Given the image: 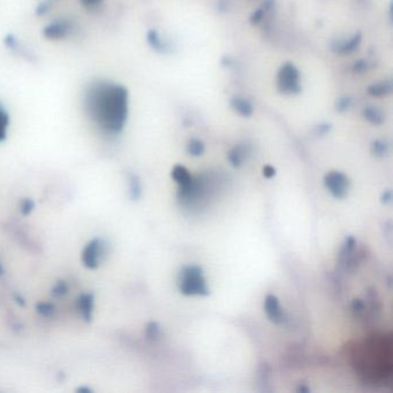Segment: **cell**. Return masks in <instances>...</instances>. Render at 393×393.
I'll list each match as a JSON object with an SVG mask.
<instances>
[{
    "label": "cell",
    "mask_w": 393,
    "mask_h": 393,
    "mask_svg": "<svg viewBox=\"0 0 393 393\" xmlns=\"http://www.w3.org/2000/svg\"><path fill=\"white\" fill-rule=\"evenodd\" d=\"M87 107L94 120L105 132H121L128 115V92L113 83H101L88 92Z\"/></svg>",
    "instance_id": "1"
},
{
    "label": "cell",
    "mask_w": 393,
    "mask_h": 393,
    "mask_svg": "<svg viewBox=\"0 0 393 393\" xmlns=\"http://www.w3.org/2000/svg\"><path fill=\"white\" fill-rule=\"evenodd\" d=\"M178 287L186 296H207L210 293L203 269L199 265H187L180 270Z\"/></svg>",
    "instance_id": "2"
},
{
    "label": "cell",
    "mask_w": 393,
    "mask_h": 393,
    "mask_svg": "<svg viewBox=\"0 0 393 393\" xmlns=\"http://www.w3.org/2000/svg\"><path fill=\"white\" fill-rule=\"evenodd\" d=\"M278 88L284 94H298L300 87V73L293 64H285L278 73Z\"/></svg>",
    "instance_id": "3"
},
{
    "label": "cell",
    "mask_w": 393,
    "mask_h": 393,
    "mask_svg": "<svg viewBox=\"0 0 393 393\" xmlns=\"http://www.w3.org/2000/svg\"><path fill=\"white\" fill-rule=\"evenodd\" d=\"M324 186L334 199L342 200L348 195L350 182L342 172L331 171L324 176Z\"/></svg>",
    "instance_id": "4"
},
{
    "label": "cell",
    "mask_w": 393,
    "mask_h": 393,
    "mask_svg": "<svg viewBox=\"0 0 393 393\" xmlns=\"http://www.w3.org/2000/svg\"><path fill=\"white\" fill-rule=\"evenodd\" d=\"M102 252H103L102 241L98 240V239L91 240L89 244L86 246V248L83 249V253H82L83 264L89 269L98 268L99 262H101L102 259Z\"/></svg>",
    "instance_id": "5"
},
{
    "label": "cell",
    "mask_w": 393,
    "mask_h": 393,
    "mask_svg": "<svg viewBox=\"0 0 393 393\" xmlns=\"http://www.w3.org/2000/svg\"><path fill=\"white\" fill-rule=\"evenodd\" d=\"M264 311L270 321L275 324H283L286 321V314L281 308L279 300L276 295L269 294L265 296Z\"/></svg>",
    "instance_id": "6"
},
{
    "label": "cell",
    "mask_w": 393,
    "mask_h": 393,
    "mask_svg": "<svg viewBox=\"0 0 393 393\" xmlns=\"http://www.w3.org/2000/svg\"><path fill=\"white\" fill-rule=\"evenodd\" d=\"M171 175L172 179L179 186V191L186 190L191 184L192 179H194V175H191L190 172L182 165H175L172 169Z\"/></svg>",
    "instance_id": "7"
},
{
    "label": "cell",
    "mask_w": 393,
    "mask_h": 393,
    "mask_svg": "<svg viewBox=\"0 0 393 393\" xmlns=\"http://www.w3.org/2000/svg\"><path fill=\"white\" fill-rule=\"evenodd\" d=\"M78 308L83 319L91 321L92 311H94V298L91 294H82L78 300Z\"/></svg>",
    "instance_id": "8"
},
{
    "label": "cell",
    "mask_w": 393,
    "mask_h": 393,
    "mask_svg": "<svg viewBox=\"0 0 393 393\" xmlns=\"http://www.w3.org/2000/svg\"><path fill=\"white\" fill-rule=\"evenodd\" d=\"M248 150L247 148L242 145L234 146V148L229 152V161L233 167L239 168L242 166V164L245 163V160L248 157Z\"/></svg>",
    "instance_id": "9"
},
{
    "label": "cell",
    "mask_w": 393,
    "mask_h": 393,
    "mask_svg": "<svg viewBox=\"0 0 393 393\" xmlns=\"http://www.w3.org/2000/svg\"><path fill=\"white\" fill-rule=\"evenodd\" d=\"M69 27L67 26V23L56 22L46 27L44 29V34L46 37L51 38V40H59V38L66 36Z\"/></svg>",
    "instance_id": "10"
},
{
    "label": "cell",
    "mask_w": 393,
    "mask_h": 393,
    "mask_svg": "<svg viewBox=\"0 0 393 393\" xmlns=\"http://www.w3.org/2000/svg\"><path fill=\"white\" fill-rule=\"evenodd\" d=\"M231 104H232L234 111L242 117H250L254 112L252 104L244 98H234Z\"/></svg>",
    "instance_id": "11"
},
{
    "label": "cell",
    "mask_w": 393,
    "mask_h": 393,
    "mask_svg": "<svg viewBox=\"0 0 393 393\" xmlns=\"http://www.w3.org/2000/svg\"><path fill=\"white\" fill-rule=\"evenodd\" d=\"M392 91L391 82H380L375 83L368 88V92L373 97H384V96L390 95Z\"/></svg>",
    "instance_id": "12"
},
{
    "label": "cell",
    "mask_w": 393,
    "mask_h": 393,
    "mask_svg": "<svg viewBox=\"0 0 393 393\" xmlns=\"http://www.w3.org/2000/svg\"><path fill=\"white\" fill-rule=\"evenodd\" d=\"M363 117L364 119L370 122L372 125H382L384 122V114L380 110L376 109V107H367L363 110Z\"/></svg>",
    "instance_id": "13"
},
{
    "label": "cell",
    "mask_w": 393,
    "mask_h": 393,
    "mask_svg": "<svg viewBox=\"0 0 393 393\" xmlns=\"http://www.w3.org/2000/svg\"><path fill=\"white\" fill-rule=\"evenodd\" d=\"M204 151H206V145H204L201 140L198 138H191L187 144V152L192 157H200L202 156Z\"/></svg>",
    "instance_id": "14"
},
{
    "label": "cell",
    "mask_w": 393,
    "mask_h": 393,
    "mask_svg": "<svg viewBox=\"0 0 393 393\" xmlns=\"http://www.w3.org/2000/svg\"><path fill=\"white\" fill-rule=\"evenodd\" d=\"M361 42V35L357 34V35H354V36L350 38L348 42H346V43L342 44L340 48H339V52L341 53H349L355 50L357 46H359Z\"/></svg>",
    "instance_id": "15"
},
{
    "label": "cell",
    "mask_w": 393,
    "mask_h": 393,
    "mask_svg": "<svg viewBox=\"0 0 393 393\" xmlns=\"http://www.w3.org/2000/svg\"><path fill=\"white\" fill-rule=\"evenodd\" d=\"M10 125V117L6 111L0 107V142L4 141L7 136V128Z\"/></svg>",
    "instance_id": "16"
},
{
    "label": "cell",
    "mask_w": 393,
    "mask_h": 393,
    "mask_svg": "<svg viewBox=\"0 0 393 393\" xmlns=\"http://www.w3.org/2000/svg\"><path fill=\"white\" fill-rule=\"evenodd\" d=\"M371 151L373 155L377 157H384L386 156L388 152V145L386 142L384 141H380V140L373 141L371 144Z\"/></svg>",
    "instance_id": "17"
},
{
    "label": "cell",
    "mask_w": 393,
    "mask_h": 393,
    "mask_svg": "<svg viewBox=\"0 0 393 393\" xmlns=\"http://www.w3.org/2000/svg\"><path fill=\"white\" fill-rule=\"evenodd\" d=\"M129 192H130V198H132L133 200H138V199H140L141 192H142V188H141L140 179H138L136 175H133L132 178H130Z\"/></svg>",
    "instance_id": "18"
},
{
    "label": "cell",
    "mask_w": 393,
    "mask_h": 393,
    "mask_svg": "<svg viewBox=\"0 0 393 393\" xmlns=\"http://www.w3.org/2000/svg\"><path fill=\"white\" fill-rule=\"evenodd\" d=\"M36 308L38 313H40L42 316H45V317H50V316L55 313V307H53V304L48 302L38 303Z\"/></svg>",
    "instance_id": "19"
},
{
    "label": "cell",
    "mask_w": 393,
    "mask_h": 393,
    "mask_svg": "<svg viewBox=\"0 0 393 393\" xmlns=\"http://www.w3.org/2000/svg\"><path fill=\"white\" fill-rule=\"evenodd\" d=\"M159 331H160L159 326H158L157 323L152 322V323H150V324L148 325V329H146V333H148V337L153 339V338H157L158 336H159Z\"/></svg>",
    "instance_id": "20"
},
{
    "label": "cell",
    "mask_w": 393,
    "mask_h": 393,
    "mask_svg": "<svg viewBox=\"0 0 393 393\" xmlns=\"http://www.w3.org/2000/svg\"><path fill=\"white\" fill-rule=\"evenodd\" d=\"M67 291H68L67 285L65 284L64 281H59V283L56 285L55 290H53V294L57 296H63L65 294H67Z\"/></svg>",
    "instance_id": "21"
},
{
    "label": "cell",
    "mask_w": 393,
    "mask_h": 393,
    "mask_svg": "<svg viewBox=\"0 0 393 393\" xmlns=\"http://www.w3.org/2000/svg\"><path fill=\"white\" fill-rule=\"evenodd\" d=\"M34 208H35V204L32 200H26L21 206V211L23 215H29L34 210Z\"/></svg>",
    "instance_id": "22"
},
{
    "label": "cell",
    "mask_w": 393,
    "mask_h": 393,
    "mask_svg": "<svg viewBox=\"0 0 393 393\" xmlns=\"http://www.w3.org/2000/svg\"><path fill=\"white\" fill-rule=\"evenodd\" d=\"M81 3L87 9H96L98 5H101L102 0H81Z\"/></svg>",
    "instance_id": "23"
},
{
    "label": "cell",
    "mask_w": 393,
    "mask_h": 393,
    "mask_svg": "<svg viewBox=\"0 0 393 393\" xmlns=\"http://www.w3.org/2000/svg\"><path fill=\"white\" fill-rule=\"evenodd\" d=\"M352 309L354 313L360 314L364 310V303L361 301V300H354V302L352 304Z\"/></svg>",
    "instance_id": "24"
},
{
    "label": "cell",
    "mask_w": 393,
    "mask_h": 393,
    "mask_svg": "<svg viewBox=\"0 0 393 393\" xmlns=\"http://www.w3.org/2000/svg\"><path fill=\"white\" fill-rule=\"evenodd\" d=\"M263 175L265 176V178L271 179L276 175V169L273 168L272 166H270V165H265V166L263 167Z\"/></svg>",
    "instance_id": "25"
},
{
    "label": "cell",
    "mask_w": 393,
    "mask_h": 393,
    "mask_svg": "<svg viewBox=\"0 0 393 393\" xmlns=\"http://www.w3.org/2000/svg\"><path fill=\"white\" fill-rule=\"evenodd\" d=\"M350 101H349V98H347V97H344V98H341L340 101L338 102V104H337V109L339 110V111H346L348 109V106H349V103Z\"/></svg>",
    "instance_id": "26"
},
{
    "label": "cell",
    "mask_w": 393,
    "mask_h": 393,
    "mask_svg": "<svg viewBox=\"0 0 393 393\" xmlns=\"http://www.w3.org/2000/svg\"><path fill=\"white\" fill-rule=\"evenodd\" d=\"M391 200H392V192H391V190L384 191L383 195H382V202L383 203H390Z\"/></svg>",
    "instance_id": "27"
},
{
    "label": "cell",
    "mask_w": 393,
    "mask_h": 393,
    "mask_svg": "<svg viewBox=\"0 0 393 393\" xmlns=\"http://www.w3.org/2000/svg\"><path fill=\"white\" fill-rule=\"evenodd\" d=\"M261 19H262V11L259 10V11L256 12V13H254L253 18H252V22L253 23H257V22L261 21Z\"/></svg>",
    "instance_id": "28"
},
{
    "label": "cell",
    "mask_w": 393,
    "mask_h": 393,
    "mask_svg": "<svg viewBox=\"0 0 393 393\" xmlns=\"http://www.w3.org/2000/svg\"><path fill=\"white\" fill-rule=\"evenodd\" d=\"M298 392H306V393H308V392H310V388H308L306 386H300L298 388Z\"/></svg>",
    "instance_id": "29"
}]
</instances>
